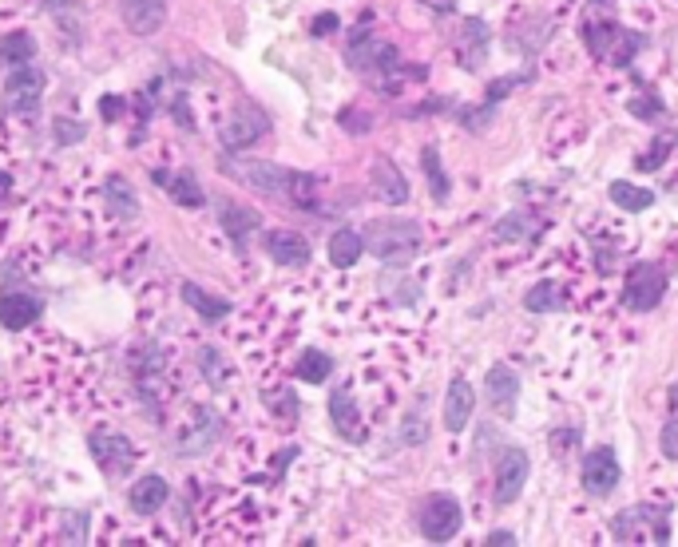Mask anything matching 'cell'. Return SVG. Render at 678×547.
Masks as SVG:
<instances>
[{"instance_id": "17", "label": "cell", "mask_w": 678, "mask_h": 547, "mask_svg": "<svg viewBox=\"0 0 678 547\" xmlns=\"http://www.w3.org/2000/svg\"><path fill=\"white\" fill-rule=\"evenodd\" d=\"M119 8H123V20H127V28L135 36H151L167 20V4L163 0H119Z\"/></svg>"}, {"instance_id": "18", "label": "cell", "mask_w": 678, "mask_h": 547, "mask_svg": "<svg viewBox=\"0 0 678 547\" xmlns=\"http://www.w3.org/2000/svg\"><path fill=\"white\" fill-rule=\"evenodd\" d=\"M373 191L389 207H405L409 203V183H405L401 167H393V159H377L373 163Z\"/></svg>"}, {"instance_id": "30", "label": "cell", "mask_w": 678, "mask_h": 547, "mask_svg": "<svg viewBox=\"0 0 678 547\" xmlns=\"http://www.w3.org/2000/svg\"><path fill=\"white\" fill-rule=\"evenodd\" d=\"M615 36H619V24H583V40H587L591 56H599V60H607V56H611Z\"/></svg>"}, {"instance_id": "32", "label": "cell", "mask_w": 678, "mask_h": 547, "mask_svg": "<svg viewBox=\"0 0 678 547\" xmlns=\"http://www.w3.org/2000/svg\"><path fill=\"white\" fill-rule=\"evenodd\" d=\"M556 306H560V286H556V282H540V286H532L528 298H524V310H532V314H548V310H556Z\"/></svg>"}, {"instance_id": "38", "label": "cell", "mask_w": 678, "mask_h": 547, "mask_svg": "<svg viewBox=\"0 0 678 547\" xmlns=\"http://www.w3.org/2000/svg\"><path fill=\"white\" fill-rule=\"evenodd\" d=\"M88 135V127L80 123V119H56V127H52V139L60 143V147H72V143H80Z\"/></svg>"}, {"instance_id": "12", "label": "cell", "mask_w": 678, "mask_h": 547, "mask_svg": "<svg viewBox=\"0 0 678 547\" xmlns=\"http://www.w3.org/2000/svg\"><path fill=\"white\" fill-rule=\"evenodd\" d=\"M40 310H44V302L36 294H28V290H4L0 294V326L12 329V333L32 326L40 318Z\"/></svg>"}, {"instance_id": "5", "label": "cell", "mask_w": 678, "mask_h": 547, "mask_svg": "<svg viewBox=\"0 0 678 547\" xmlns=\"http://www.w3.org/2000/svg\"><path fill=\"white\" fill-rule=\"evenodd\" d=\"M667 294V278L655 262H639L631 274H627V286H623V306L627 310H655Z\"/></svg>"}, {"instance_id": "8", "label": "cell", "mask_w": 678, "mask_h": 547, "mask_svg": "<svg viewBox=\"0 0 678 547\" xmlns=\"http://www.w3.org/2000/svg\"><path fill=\"white\" fill-rule=\"evenodd\" d=\"M266 127L270 123H266V115L258 108H238L219 123V143H223L226 151H242V147L258 143L266 135Z\"/></svg>"}, {"instance_id": "7", "label": "cell", "mask_w": 678, "mask_h": 547, "mask_svg": "<svg viewBox=\"0 0 678 547\" xmlns=\"http://www.w3.org/2000/svg\"><path fill=\"white\" fill-rule=\"evenodd\" d=\"M460 524H464V512H460V504H456L452 496H429V500H425V508H421V532H425V540L445 544V540H452V536L460 532Z\"/></svg>"}, {"instance_id": "24", "label": "cell", "mask_w": 678, "mask_h": 547, "mask_svg": "<svg viewBox=\"0 0 678 547\" xmlns=\"http://www.w3.org/2000/svg\"><path fill=\"white\" fill-rule=\"evenodd\" d=\"M32 56H36L32 32H8V36H0V64H4V68L32 64Z\"/></svg>"}, {"instance_id": "22", "label": "cell", "mask_w": 678, "mask_h": 547, "mask_svg": "<svg viewBox=\"0 0 678 547\" xmlns=\"http://www.w3.org/2000/svg\"><path fill=\"white\" fill-rule=\"evenodd\" d=\"M183 302L199 314V318H207V322H219L230 314V302L226 298H215V294H207L199 282H183Z\"/></svg>"}, {"instance_id": "19", "label": "cell", "mask_w": 678, "mask_h": 547, "mask_svg": "<svg viewBox=\"0 0 678 547\" xmlns=\"http://www.w3.org/2000/svg\"><path fill=\"white\" fill-rule=\"evenodd\" d=\"M151 179L179 203V207H191V211H199L203 203H207V195H203V187H199V179L195 175H171V171H151Z\"/></svg>"}, {"instance_id": "35", "label": "cell", "mask_w": 678, "mask_h": 547, "mask_svg": "<svg viewBox=\"0 0 678 547\" xmlns=\"http://www.w3.org/2000/svg\"><path fill=\"white\" fill-rule=\"evenodd\" d=\"M464 44H468L464 64H468V68H476V60H480V56H484V48H488V32H484V24H480V20H468V24H464Z\"/></svg>"}, {"instance_id": "1", "label": "cell", "mask_w": 678, "mask_h": 547, "mask_svg": "<svg viewBox=\"0 0 678 547\" xmlns=\"http://www.w3.org/2000/svg\"><path fill=\"white\" fill-rule=\"evenodd\" d=\"M40 104H44V72L36 64H16L0 92V119L32 131V123L40 119Z\"/></svg>"}, {"instance_id": "43", "label": "cell", "mask_w": 678, "mask_h": 547, "mask_svg": "<svg viewBox=\"0 0 678 547\" xmlns=\"http://www.w3.org/2000/svg\"><path fill=\"white\" fill-rule=\"evenodd\" d=\"M631 111H635V115H659L663 104H659L655 96H647V100H631Z\"/></svg>"}, {"instance_id": "13", "label": "cell", "mask_w": 678, "mask_h": 547, "mask_svg": "<svg viewBox=\"0 0 678 547\" xmlns=\"http://www.w3.org/2000/svg\"><path fill=\"white\" fill-rule=\"evenodd\" d=\"M167 500H171V488H167V480L155 476V472L139 476V480L131 484V492H127V504H131L135 516H155Z\"/></svg>"}, {"instance_id": "11", "label": "cell", "mask_w": 678, "mask_h": 547, "mask_svg": "<svg viewBox=\"0 0 678 547\" xmlns=\"http://www.w3.org/2000/svg\"><path fill=\"white\" fill-rule=\"evenodd\" d=\"M528 484V452L524 448H504L496 460V504H512L520 488Z\"/></svg>"}, {"instance_id": "15", "label": "cell", "mask_w": 678, "mask_h": 547, "mask_svg": "<svg viewBox=\"0 0 678 547\" xmlns=\"http://www.w3.org/2000/svg\"><path fill=\"white\" fill-rule=\"evenodd\" d=\"M488 401L500 417H512L516 413V401H520V377L508 369V365H492L488 369Z\"/></svg>"}, {"instance_id": "37", "label": "cell", "mask_w": 678, "mask_h": 547, "mask_svg": "<svg viewBox=\"0 0 678 547\" xmlns=\"http://www.w3.org/2000/svg\"><path fill=\"white\" fill-rule=\"evenodd\" d=\"M199 365H203L207 381H211L215 389H223V385H226V361L219 357V349H211V345H207V349L199 353Z\"/></svg>"}, {"instance_id": "41", "label": "cell", "mask_w": 678, "mask_h": 547, "mask_svg": "<svg viewBox=\"0 0 678 547\" xmlns=\"http://www.w3.org/2000/svg\"><path fill=\"white\" fill-rule=\"evenodd\" d=\"M274 401H278V405H274V413H282L286 421L298 413V401H294V393H286V389H282V393H274Z\"/></svg>"}, {"instance_id": "36", "label": "cell", "mask_w": 678, "mask_h": 547, "mask_svg": "<svg viewBox=\"0 0 678 547\" xmlns=\"http://www.w3.org/2000/svg\"><path fill=\"white\" fill-rule=\"evenodd\" d=\"M286 191H290V199H294L298 207H314V199H318V179H314V175H290Z\"/></svg>"}, {"instance_id": "34", "label": "cell", "mask_w": 678, "mask_h": 547, "mask_svg": "<svg viewBox=\"0 0 678 547\" xmlns=\"http://www.w3.org/2000/svg\"><path fill=\"white\" fill-rule=\"evenodd\" d=\"M528 234H532L528 215H508V219H500L492 226V238H496V242H516V238H528Z\"/></svg>"}, {"instance_id": "4", "label": "cell", "mask_w": 678, "mask_h": 547, "mask_svg": "<svg viewBox=\"0 0 678 547\" xmlns=\"http://www.w3.org/2000/svg\"><path fill=\"white\" fill-rule=\"evenodd\" d=\"M219 167H223V175L238 179L242 187L262 191V195H282L290 183V171H282L278 163H266V159H223Z\"/></svg>"}, {"instance_id": "23", "label": "cell", "mask_w": 678, "mask_h": 547, "mask_svg": "<svg viewBox=\"0 0 678 547\" xmlns=\"http://www.w3.org/2000/svg\"><path fill=\"white\" fill-rule=\"evenodd\" d=\"M361 250H365V238H361L353 226H341L338 234L330 238V262H334L338 270H349V266L361 258Z\"/></svg>"}, {"instance_id": "44", "label": "cell", "mask_w": 678, "mask_h": 547, "mask_svg": "<svg viewBox=\"0 0 678 547\" xmlns=\"http://www.w3.org/2000/svg\"><path fill=\"white\" fill-rule=\"evenodd\" d=\"M338 28V16L334 12H322L318 20H314V36H326V32H334Z\"/></svg>"}, {"instance_id": "29", "label": "cell", "mask_w": 678, "mask_h": 547, "mask_svg": "<svg viewBox=\"0 0 678 547\" xmlns=\"http://www.w3.org/2000/svg\"><path fill=\"white\" fill-rule=\"evenodd\" d=\"M425 437H429V401L421 397V401L409 405V413L401 421V440L405 444H421Z\"/></svg>"}, {"instance_id": "2", "label": "cell", "mask_w": 678, "mask_h": 547, "mask_svg": "<svg viewBox=\"0 0 678 547\" xmlns=\"http://www.w3.org/2000/svg\"><path fill=\"white\" fill-rule=\"evenodd\" d=\"M619 544H667L671 540V504H635L611 520Z\"/></svg>"}, {"instance_id": "16", "label": "cell", "mask_w": 678, "mask_h": 547, "mask_svg": "<svg viewBox=\"0 0 678 547\" xmlns=\"http://www.w3.org/2000/svg\"><path fill=\"white\" fill-rule=\"evenodd\" d=\"M330 421L345 440H365V421H361V405L353 401L349 389L330 393Z\"/></svg>"}, {"instance_id": "40", "label": "cell", "mask_w": 678, "mask_h": 547, "mask_svg": "<svg viewBox=\"0 0 678 547\" xmlns=\"http://www.w3.org/2000/svg\"><path fill=\"white\" fill-rule=\"evenodd\" d=\"M659 444H663V456H667V460H678V417L675 421H667V429H663V440H659Z\"/></svg>"}, {"instance_id": "21", "label": "cell", "mask_w": 678, "mask_h": 547, "mask_svg": "<svg viewBox=\"0 0 678 547\" xmlns=\"http://www.w3.org/2000/svg\"><path fill=\"white\" fill-rule=\"evenodd\" d=\"M104 203H108V215L112 219H139V195L131 191V183L127 179H119V175H112L108 183H104Z\"/></svg>"}, {"instance_id": "46", "label": "cell", "mask_w": 678, "mask_h": 547, "mask_svg": "<svg viewBox=\"0 0 678 547\" xmlns=\"http://www.w3.org/2000/svg\"><path fill=\"white\" fill-rule=\"evenodd\" d=\"M8 195H12V175L0 171V199H8Z\"/></svg>"}, {"instance_id": "6", "label": "cell", "mask_w": 678, "mask_h": 547, "mask_svg": "<svg viewBox=\"0 0 678 547\" xmlns=\"http://www.w3.org/2000/svg\"><path fill=\"white\" fill-rule=\"evenodd\" d=\"M219 437H223V417L211 405H195L191 409V429L179 433L175 448H179V456H203V452H211L219 444Z\"/></svg>"}, {"instance_id": "45", "label": "cell", "mask_w": 678, "mask_h": 547, "mask_svg": "<svg viewBox=\"0 0 678 547\" xmlns=\"http://www.w3.org/2000/svg\"><path fill=\"white\" fill-rule=\"evenodd\" d=\"M484 544H492V547H512V544H516V536H512V532H492V536H488Z\"/></svg>"}, {"instance_id": "10", "label": "cell", "mask_w": 678, "mask_h": 547, "mask_svg": "<svg viewBox=\"0 0 678 547\" xmlns=\"http://www.w3.org/2000/svg\"><path fill=\"white\" fill-rule=\"evenodd\" d=\"M579 476H583V488H587L591 496H607V492H615V484H619V456H615L611 448H591V452L583 456Z\"/></svg>"}, {"instance_id": "33", "label": "cell", "mask_w": 678, "mask_h": 547, "mask_svg": "<svg viewBox=\"0 0 678 547\" xmlns=\"http://www.w3.org/2000/svg\"><path fill=\"white\" fill-rule=\"evenodd\" d=\"M671 147H678V135H675V131H667V135H659V139L651 143V151L635 159V167H639V171H655V167H659V163H663V159L671 155Z\"/></svg>"}, {"instance_id": "31", "label": "cell", "mask_w": 678, "mask_h": 547, "mask_svg": "<svg viewBox=\"0 0 678 547\" xmlns=\"http://www.w3.org/2000/svg\"><path fill=\"white\" fill-rule=\"evenodd\" d=\"M421 167H425V175H429L433 199H437V203H445V199H449V175H445V167H441V155H437V147H425V155H421Z\"/></svg>"}, {"instance_id": "3", "label": "cell", "mask_w": 678, "mask_h": 547, "mask_svg": "<svg viewBox=\"0 0 678 547\" xmlns=\"http://www.w3.org/2000/svg\"><path fill=\"white\" fill-rule=\"evenodd\" d=\"M421 238L425 230L417 222H373L365 234V246L385 262H409L421 250Z\"/></svg>"}, {"instance_id": "28", "label": "cell", "mask_w": 678, "mask_h": 547, "mask_svg": "<svg viewBox=\"0 0 678 547\" xmlns=\"http://www.w3.org/2000/svg\"><path fill=\"white\" fill-rule=\"evenodd\" d=\"M294 373H298L302 381H310V385H322V381L334 373V361H330V353H322V349H306V353L298 357Z\"/></svg>"}, {"instance_id": "25", "label": "cell", "mask_w": 678, "mask_h": 547, "mask_svg": "<svg viewBox=\"0 0 678 547\" xmlns=\"http://www.w3.org/2000/svg\"><path fill=\"white\" fill-rule=\"evenodd\" d=\"M219 222H223V230L234 238V242H246L254 230H258V215L254 211H246V207H234V203H223V215H219Z\"/></svg>"}, {"instance_id": "42", "label": "cell", "mask_w": 678, "mask_h": 547, "mask_svg": "<svg viewBox=\"0 0 678 547\" xmlns=\"http://www.w3.org/2000/svg\"><path fill=\"white\" fill-rule=\"evenodd\" d=\"M171 111H175V119H179L183 127H195V119H191V104H187V96H175V104H171Z\"/></svg>"}, {"instance_id": "26", "label": "cell", "mask_w": 678, "mask_h": 547, "mask_svg": "<svg viewBox=\"0 0 678 547\" xmlns=\"http://www.w3.org/2000/svg\"><path fill=\"white\" fill-rule=\"evenodd\" d=\"M92 532V512H60L56 516V540L60 544H84Z\"/></svg>"}, {"instance_id": "14", "label": "cell", "mask_w": 678, "mask_h": 547, "mask_svg": "<svg viewBox=\"0 0 678 547\" xmlns=\"http://www.w3.org/2000/svg\"><path fill=\"white\" fill-rule=\"evenodd\" d=\"M266 254L278 266H306L310 262V242L298 230H270L266 234Z\"/></svg>"}, {"instance_id": "47", "label": "cell", "mask_w": 678, "mask_h": 547, "mask_svg": "<svg viewBox=\"0 0 678 547\" xmlns=\"http://www.w3.org/2000/svg\"><path fill=\"white\" fill-rule=\"evenodd\" d=\"M671 405L678 409V385H675V393H671Z\"/></svg>"}, {"instance_id": "27", "label": "cell", "mask_w": 678, "mask_h": 547, "mask_svg": "<svg viewBox=\"0 0 678 547\" xmlns=\"http://www.w3.org/2000/svg\"><path fill=\"white\" fill-rule=\"evenodd\" d=\"M611 203L619 207V211H627V215H635V211H647L651 203H655V195L651 191H643V187H635V183H611Z\"/></svg>"}, {"instance_id": "39", "label": "cell", "mask_w": 678, "mask_h": 547, "mask_svg": "<svg viewBox=\"0 0 678 547\" xmlns=\"http://www.w3.org/2000/svg\"><path fill=\"white\" fill-rule=\"evenodd\" d=\"M123 111H127V100H123V96H104V100H100V115H104L108 123L123 119Z\"/></svg>"}, {"instance_id": "20", "label": "cell", "mask_w": 678, "mask_h": 547, "mask_svg": "<svg viewBox=\"0 0 678 547\" xmlns=\"http://www.w3.org/2000/svg\"><path fill=\"white\" fill-rule=\"evenodd\" d=\"M472 405H476V393L464 377H456L449 385V397H445V429L449 433H464L468 417H472Z\"/></svg>"}, {"instance_id": "9", "label": "cell", "mask_w": 678, "mask_h": 547, "mask_svg": "<svg viewBox=\"0 0 678 547\" xmlns=\"http://www.w3.org/2000/svg\"><path fill=\"white\" fill-rule=\"evenodd\" d=\"M88 452H92V460L104 468V476L131 472V464H135V448H131V440L123 437V433H104V429H96V433L88 437Z\"/></svg>"}]
</instances>
